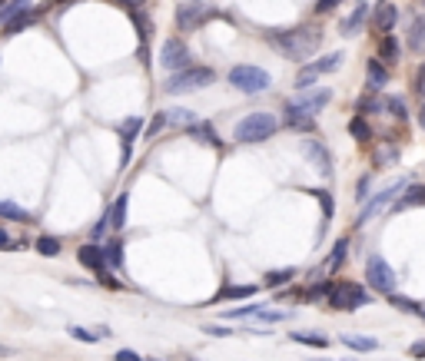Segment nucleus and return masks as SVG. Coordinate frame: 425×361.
<instances>
[{"label":"nucleus","mask_w":425,"mask_h":361,"mask_svg":"<svg viewBox=\"0 0 425 361\" xmlns=\"http://www.w3.org/2000/svg\"><path fill=\"white\" fill-rule=\"evenodd\" d=\"M266 40H270L272 50H276L282 60L306 63L319 50V43H322V27H319V23H306V27H296V30H270Z\"/></svg>","instance_id":"1"},{"label":"nucleus","mask_w":425,"mask_h":361,"mask_svg":"<svg viewBox=\"0 0 425 361\" xmlns=\"http://www.w3.org/2000/svg\"><path fill=\"white\" fill-rule=\"evenodd\" d=\"M280 133V120L272 113H250L232 126V140L236 143H266Z\"/></svg>","instance_id":"2"},{"label":"nucleus","mask_w":425,"mask_h":361,"mask_svg":"<svg viewBox=\"0 0 425 361\" xmlns=\"http://www.w3.org/2000/svg\"><path fill=\"white\" fill-rule=\"evenodd\" d=\"M216 83V73L210 67H190L180 70V73H170L163 80V93H193V90H203V86Z\"/></svg>","instance_id":"3"},{"label":"nucleus","mask_w":425,"mask_h":361,"mask_svg":"<svg viewBox=\"0 0 425 361\" xmlns=\"http://www.w3.org/2000/svg\"><path fill=\"white\" fill-rule=\"evenodd\" d=\"M226 80H230L232 90H240V93H266L272 86V76L266 73L262 67H252V63H240V67H232L230 73H226Z\"/></svg>","instance_id":"4"},{"label":"nucleus","mask_w":425,"mask_h":361,"mask_svg":"<svg viewBox=\"0 0 425 361\" xmlns=\"http://www.w3.org/2000/svg\"><path fill=\"white\" fill-rule=\"evenodd\" d=\"M366 286L376 288L379 295H392L396 292V272L382 256H369L366 258Z\"/></svg>","instance_id":"5"},{"label":"nucleus","mask_w":425,"mask_h":361,"mask_svg":"<svg viewBox=\"0 0 425 361\" xmlns=\"http://www.w3.org/2000/svg\"><path fill=\"white\" fill-rule=\"evenodd\" d=\"M329 305H332V308H339V312H352V308H362V305H369V292H366V288H359L356 282H332Z\"/></svg>","instance_id":"6"},{"label":"nucleus","mask_w":425,"mask_h":361,"mask_svg":"<svg viewBox=\"0 0 425 361\" xmlns=\"http://www.w3.org/2000/svg\"><path fill=\"white\" fill-rule=\"evenodd\" d=\"M212 14H216V10H212L210 4H203V0H186V4L176 7V27L183 30V33H193V30L203 27Z\"/></svg>","instance_id":"7"},{"label":"nucleus","mask_w":425,"mask_h":361,"mask_svg":"<svg viewBox=\"0 0 425 361\" xmlns=\"http://www.w3.org/2000/svg\"><path fill=\"white\" fill-rule=\"evenodd\" d=\"M342 67V53H326V57L319 60H309L306 67L299 70V76H296V90H312V83H316L322 73H332V70Z\"/></svg>","instance_id":"8"},{"label":"nucleus","mask_w":425,"mask_h":361,"mask_svg":"<svg viewBox=\"0 0 425 361\" xmlns=\"http://www.w3.org/2000/svg\"><path fill=\"white\" fill-rule=\"evenodd\" d=\"M160 67L166 70V73H180V70H190V50H186L183 40L170 37L163 43V50H160Z\"/></svg>","instance_id":"9"},{"label":"nucleus","mask_w":425,"mask_h":361,"mask_svg":"<svg viewBox=\"0 0 425 361\" xmlns=\"http://www.w3.org/2000/svg\"><path fill=\"white\" fill-rule=\"evenodd\" d=\"M77 262L83 268H90L93 276H103L106 268H110V262H106V252H103V246H97V242H87V246H80L77 248Z\"/></svg>","instance_id":"10"},{"label":"nucleus","mask_w":425,"mask_h":361,"mask_svg":"<svg viewBox=\"0 0 425 361\" xmlns=\"http://www.w3.org/2000/svg\"><path fill=\"white\" fill-rule=\"evenodd\" d=\"M329 100H332V90H329V86H319V90H302V96H296L292 103L299 106L302 113L316 116V113H322V110L329 106Z\"/></svg>","instance_id":"11"},{"label":"nucleus","mask_w":425,"mask_h":361,"mask_svg":"<svg viewBox=\"0 0 425 361\" xmlns=\"http://www.w3.org/2000/svg\"><path fill=\"white\" fill-rule=\"evenodd\" d=\"M282 123H286V130H292V133H312L316 130V116L302 113L299 106L292 103H282Z\"/></svg>","instance_id":"12"},{"label":"nucleus","mask_w":425,"mask_h":361,"mask_svg":"<svg viewBox=\"0 0 425 361\" xmlns=\"http://www.w3.org/2000/svg\"><path fill=\"white\" fill-rule=\"evenodd\" d=\"M302 152H306V159L316 166V172L322 176V179H329V176H332V156H329V150L319 143V140H306Z\"/></svg>","instance_id":"13"},{"label":"nucleus","mask_w":425,"mask_h":361,"mask_svg":"<svg viewBox=\"0 0 425 361\" xmlns=\"http://www.w3.org/2000/svg\"><path fill=\"white\" fill-rule=\"evenodd\" d=\"M406 182H409V179L396 182V186H392V189H386V192H379L376 199H369V202H366V209L359 212V219H356V226H366V222H369V219H372V216H379V212L386 209L389 202L396 199V196H399V189H402V186H406Z\"/></svg>","instance_id":"14"},{"label":"nucleus","mask_w":425,"mask_h":361,"mask_svg":"<svg viewBox=\"0 0 425 361\" xmlns=\"http://www.w3.org/2000/svg\"><path fill=\"white\" fill-rule=\"evenodd\" d=\"M396 23H399L396 4L382 0V4H376V7H372V27H376L382 37H386V33H392V30H396Z\"/></svg>","instance_id":"15"},{"label":"nucleus","mask_w":425,"mask_h":361,"mask_svg":"<svg viewBox=\"0 0 425 361\" xmlns=\"http://www.w3.org/2000/svg\"><path fill=\"white\" fill-rule=\"evenodd\" d=\"M126 202H130V196H126V192H120V196L113 199V206L106 209V216H110V226H113L116 236L126 229Z\"/></svg>","instance_id":"16"},{"label":"nucleus","mask_w":425,"mask_h":361,"mask_svg":"<svg viewBox=\"0 0 425 361\" xmlns=\"http://www.w3.org/2000/svg\"><path fill=\"white\" fill-rule=\"evenodd\" d=\"M339 342L346 345L349 352H356V355H366V352H379V342L376 338H369V335H342Z\"/></svg>","instance_id":"17"},{"label":"nucleus","mask_w":425,"mask_h":361,"mask_svg":"<svg viewBox=\"0 0 425 361\" xmlns=\"http://www.w3.org/2000/svg\"><path fill=\"white\" fill-rule=\"evenodd\" d=\"M366 17H369V7L362 4V0H359L356 10H352V14L342 20V27H339V30H342V37H352V33H359V27L366 23Z\"/></svg>","instance_id":"18"},{"label":"nucleus","mask_w":425,"mask_h":361,"mask_svg":"<svg viewBox=\"0 0 425 361\" xmlns=\"http://www.w3.org/2000/svg\"><path fill=\"white\" fill-rule=\"evenodd\" d=\"M290 342L296 345H306V348H329L332 345V338L322 332H290Z\"/></svg>","instance_id":"19"},{"label":"nucleus","mask_w":425,"mask_h":361,"mask_svg":"<svg viewBox=\"0 0 425 361\" xmlns=\"http://www.w3.org/2000/svg\"><path fill=\"white\" fill-rule=\"evenodd\" d=\"M412 206H425V186H419V182L402 192V199L396 202V212H406V209H412Z\"/></svg>","instance_id":"20"},{"label":"nucleus","mask_w":425,"mask_h":361,"mask_svg":"<svg viewBox=\"0 0 425 361\" xmlns=\"http://www.w3.org/2000/svg\"><path fill=\"white\" fill-rule=\"evenodd\" d=\"M256 292H260L256 286H226L222 292L212 295V302H232V298H252Z\"/></svg>","instance_id":"21"},{"label":"nucleus","mask_w":425,"mask_h":361,"mask_svg":"<svg viewBox=\"0 0 425 361\" xmlns=\"http://www.w3.org/2000/svg\"><path fill=\"white\" fill-rule=\"evenodd\" d=\"M379 60L386 63V67H392L399 60V40L392 37V33H386V37H379Z\"/></svg>","instance_id":"22"},{"label":"nucleus","mask_w":425,"mask_h":361,"mask_svg":"<svg viewBox=\"0 0 425 361\" xmlns=\"http://www.w3.org/2000/svg\"><path fill=\"white\" fill-rule=\"evenodd\" d=\"M366 73H369V86H376V90H382V86L389 83V67L382 63V60H369V67H366Z\"/></svg>","instance_id":"23"},{"label":"nucleus","mask_w":425,"mask_h":361,"mask_svg":"<svg viewBox=\"0 0 425 361\" xmlns=\"http://www.w3.org/2000/svg\"><path fill=\"white\" fill-rule=\"evenodd\" d=\"M409 47H412V53H425V17L409 23Z\"/></svg>","instance_id":"24"},{"label":"nucleus","mask_w":425,"mask_h":361,"mask_svg":"<svg viewBox=\"0 0 425 361\" xmlns=\"http://www.w3.org/2000/svg\"><path fill=\"white\" fill-rule=\"evenodd\" d=\"M389 298V305H392V308H399V312H409V315H422L425 308H422V302H416V298H406V295H386Z\"/></svg>","instance_id":"25"},{"label":"nucleus","mask_w":425,"mask_h":361,"mask_svg":"<svg viewBox=\"0 0 425 361\" xmlns=\"http://www.w3.org/2000/svg\"><path fill=\"white\" fill-rule=\"evenodd\" d=\"M166 123L170 126H196L200 120H196V113H190V110H183V106H176V110H166Z\"/></svg>","instance_id":"26"},{"label":"nucleus","mask_w":425,"mask_h":361,"mask_svg":"<svg viewBox=\"0 0 425 361\" xmlns=\"http://www.w3.org/2000/svg\"><path fill=\"white\" fill-rule=\"evenodd\" d=\"M349 133H352V140H359V143H369V140H372V126H369L366 116H352V120H349Z\"/></svg>","instance_id":"27"},{"label":"nucleus","mask_w":425,"mask_h":361,"mask_svg":"<svg viewBox=\"0 0 425 361\" xmlns=\"http://www.w3.org/2000/svg\"><path fill=\"white\" fill-rule=\"evenodd\" d=\"M186 133L193 136V140H200V143H206V146H220V136L212 133V126H210V123H203V120H200L196 126H190Z\"/></svg>","instance_id":"28"},{"label":"nucleus","mask_w":425,"mask_h":361,"mask_svg":"<svg viewBox=\"0 0 425 361\" xmlns=\"http://www.w3.org/2000/svg\"><path fill=\"white\" fill-rule=\"evenodd\" d=\"M103 252H106V262H110V268L123 266V239H120V236L110 239V242L103 246Z\"/></svg>","instance_id":"29"},{"label":"nucleus","mask_w":425,"mask_h":361,"mask_svg":"<svg viewBox=\"0 0 425 361\" xmlns=\"http://www.w3.org/2000/svg\"><path fill=\"white\" fill-rule=\"evenodd\" d=\"M0 219H14V222H30V212H24L17 202L0 199Z\"/></svg>","instance_id":"30"},{"label":"nucleus","mask_w":425,"mask_h":361,"mask_svg":"<svg viewBox=\"0 0 425 361\" xmlns=\"http://www.w3.org/2000/svg\"><path fill=\"white\" fill-rule=\"evenodd\" d=\"M346 252H349V242H346V239H339L336 248H332V252H329V258H326V268H329V272H336V268L346 262Z\"/></svg>","instance_id":"31"},{"label":"nucleus","mask_w":425,"mask_h":361,"mask_svg":"<svg viewBox=\"0 0 425 361\" xmlns=\"http://www.w3.org/2000/svg\"><path fill=\"white\" fill-rule=\"evenodd\" d=\"M37 17H40L37 10H34V14H30V10H27V14H20V17H14V20H10L7 27H4V33H10V37H14V33H20V30H27V27H30V23H34V20H37Z\"/></svg>","instance_id":"32"},{"label":"nucleus","mask_w":425,"mask_h":361,"mask_svg":"<svg viewBox=\"0 0 425 361\" xmlns=\"http://www.w3.org/2000/svg\"><path fill=\"white\" fill-rule=\"evenodd\" d=\"M292 278H296V272H292V268H280V272H266V286H270V288H280V286H290Z\"/></svg>","instance_id":"33"},{"label":"nucleus","mask_w":425,"mask_h":361,"mask_svg":"<svg viewBox=\"0 0 425 361\" xmlns=\"http://www.w3.org/2000/svg\"><path fill=\"white\" fill-rule=\"evenodd\" d=\"M140 126H143V120H140V116H130V120L120 126V133H123V140H126V152H130V143H133L136 133H140Z\"/></svg>","instance_id":"34"},{"label":"nucleus","mask_w":425,"mask_h":361,"mask_svg":"<svg viewBox=\"0 0 425 361\" xmlns=\"http://www.w3.org/2000/svg\"><path fill=\"white\" fill-rule=\"evenodd\" d=\"M252 322H262V325H272V322H290V315H286V312H276V308H260V312L252 315Z\"/></svg>","instance_id":"35"},{"label":"nucleus","mask_w":425,"mask_h":361,"mask_svg":"<svg viewBox=\"0 0 425 361\" xmlns=\"http://www.w3.org/2000/svg\"><path fill=\"white\" fill-rule=\"evenodd\" d=\"M67 332H70V338H77V342H83V345H97V338H100V332H90L83 325H70Z\"/></svg>","instance_id":"36"},{"label":"nucleus","mask_w":425,"mask_h":361,"mask_svg":"<svg viewBox=\"0 0 425 361\" xmlns=\"http://www.w3.org/2000/svg\"><path fill=\"white\" fill-rule=\"evenodd\" d=\"M37 252L40 256H60V242L53 236H40L37 239Z\"/></svg>","instance_id":"37"},{"label":"nucleus","mask_w":425,"mask_h":361,"mask_svg":"<svg viewBox=\"0 0 425 361\" xmlns=\"http://www.w3.org/2000/svg\"><path fill=\"white\" fill-rule=\"evenodd\" d=\"M386 110L396 116V120H406V116H409L406 100H402V96H389V100H386Z\"/></svg>","instance_id":"38"},{"label":"nucleus","mask_w":425,"mask_h":361,"mask_svg":"<svg viewBox=\"0 0 425 361\" xmlns=\"http://www.w3.org/2000/svg\"><path fill=\"white\" fill-rule=\"evenodd\" d=\"M133 23H136V33H140V40H150V33H153V23H150V17L146 14H133Z\"/></svg>","instance_id":"39"},{"label":"nucleus","mask_w":425,"mask_h":361,"mask_svg":"<svg viewBox=\"0 0 425 361\" xmlns=\"http://www.w3.org/2000/svg\"><path fill=\"white\" fill-rule=\"evenodd\" d=\"M262 305L260 302H252V305H242V308H232V312H226L222 318H252V315L260 312Z\"/></svg>","instance_id":"40"},{"label":"nucleus","mask_w":425,"mask_h":361,"mask_svg":"<svg viewBox=\"0 0 425 361\" xmlns=\"http://www.w3.org/2000/svg\"><path fill=\"white\" fill-rule=\"evenodd\" d=\"M163 126H170V123H166V113H156L153 120H150V126H146V140L160 136V133H163Z\"/></svg>","instance_id":"41"},{"label":"nucleus","mask_w":425,"mask_h":361,"mask_svg":"<svg viewBox=\"0 0 425 361\" xmlns=\"http://www.w3.org/2000/svg\"><path fill=\"white\" fill-rule=\"evenodd\" d=\"M30 10V0H14V4H7V10H4V17H7V23L14 17H20V14H27Z\"/></svg>","instance_id":"42"},{"label":"nucleus","mask_w":425,"mask_h":361,"mask_svg":"<svg viewBox=\"0 0 425 361\" xmlns=\"http://www.w3.org/2000/svg\"><path fill=\"white\" fill-rule=\"evenodd\" d=\"M392 162H396V146H386L376 152V166H392Z\"/></svg>","instance_id":"43"},{"label":"nucleus","mask_w":425,"mask_h":361,"mask_svg":"<svg viewBox=\"0 0 425 361\" xmlns=\"http://www.w3.org/2000/svg\"><path fill=\"white\" fill-rule=\"evenodd\" d=\"M106 226H110V216H103V219L97 222V226H93V232H90V242H97V246H100V239H103Z\"/></svg>","instance_id":"44"},{"label":"nucleus","mask_w":425,"mask_h":361,"mask_svg":"<svg viewBox=\"0 0 425 361\" xmlns=\"http://www.w3.org/2000/svg\"><path fill=\"white\" fill-rule=\"evenodd\" d=\"M316 196H319V202H322V216H332V212H336V202H332V199H329V192H316Z\"/></svg>","instance_id":"45"},{"label":"nucleus","mask_w":425,"mask_h":361,"mask_svg":"<svg viewBox=\"0 0 425 361\" xmlns=\"http://www.w3.org/2000/svg\"><path fill=\"white\" fill-rule=\"evenodd\" d=\"M100 282H103L110 292H120V288H123V282H120L116 276H110V272H103V276H100Z\"/></svg>","instance_id":"46"},{"label":"nucleus","mask_w":425,"mask_h":361,"mask_svg":"<svg viewBox=\"0 0 425 361\" xmlns=\"http://www.w3.org/2000/svg\"><path fill=\"white\" fill-rule=\"evenodd\" d=\"M10 248H20V242H14V239L0 229V252H10Z\"/></svg>","instance_id":"47"},{"label":"nucleus","mask_w":425,"mask_h":361,"mask_svg":"<svg viewBox=\"0 0 425 361\" xmlns=\"http://www.w3.org/2000/svg\"><path fill=\"white\" fill-rule=\"evenodd\" d=\"M113 361H143V358H140L136 352H130V348H120V352L113 355Z\"/></svg>","instance_id":"48"},{"label":"nucleus","mask_w":425,"mask_h":361,"mask_svg":"<svg viewBox=\"0 0 425 361\" xmlns=\"http://www.w3.org/2000/svg\"><path fill=\"white\" fill-rule=\"evenodd\" d=\"M342 0H319L316 4V14H329V10H336Z\"/></svg>","instance_id":"49"},{"label":"nucleus","mask_w":425,"mask_h":361,"mask_svg":"<svg viewBox=\"0 0 425 361\" xmlns=\"http://www.w3.org/2000/svg\"><path fill=\"white\" fill-rule=\"evenodd\" d=\"M369 196V179H359V186H356V199H366Z\"/></svg>","instance_id":"50"},{"label":"nucleus","mask_w":425,"mask_h":361,"mask_svg":"<svg viewBox=\"0 0 425 361\" xmlns=\"http://www.w3.org/2000/svg\"><path fill=\"white\" fill-rule=\"evenodd\" d=\"M206 332H210V335H220V338H222V335H230V328H226V325H206Z\"/></svg>","instance_id":"51"},{"label":"nucleus","mask_w":425,"mask_h":361,"mask_svg":"<svg viewBox=\"0 0 425 361\" xmlns=\"http://www.w3.org/2000/svg\"><path fill=\"white\" fill-rule=\"evenodd\" d=\"M409 352H412V358H425V345H412Z\"/></svg>","instance_id":"52"},{"label":"nucleus","mask_w":425,"mask_h":361,"mask_svg":"<svg viewBox=\"0 0 425 361\" xmlns=\"http://www.w3.org/2000/svg\"><path fill=\"white\" fill-rule=\"evenodd\" d=\"M10 355H14V348H10V345H4V342H0V358H10Z\"/></svg>","instance_id":"53"},{"label":"nucleus","mask_w":425,"mask_h":361,"mask_svg":"<svg viewBox=\"0 0 425 361\" xmlns=\"http://www.w3.org/2000/svg\"><path fill=\"white\" fill-rule=\"evenodd\" d=\"M419 123H422V130H425V103L419 106Z\"/></svg>","instance_id":"54"},{"label":"nucleus","mask_w":425,"mask_h":361,"mask_svg":"<svg viewBox=\"0 0 425 361\" xmlns=\"http://www.w3.org/2000/svg\"><path fill=\"white\" fill-rule=\"evenodd\" d=\"M57 4H60V7H63V4H77V0H57Z\"/></svg>","instance_id":"55"},{"label":"nucleus","mask_w":425,"mask_h":361,"mask_svg":"<svg viewBox=\"0 0 425 361\" xmlns=\"http://www.w3.org/2000/svg\"><path fill=\"white\" fill-rule=\"evenodd\" d=\"M123 4H140V0H123Z\"/></svg>","instance_id":"56"},{"label":"nucleus","mask_w":425,"mask_h":361,"mask_svg":"<svg viewBox=\"0 0 425 361\" xmlns=\"http://www.w3.org/2000/svg\"><path fill=\"white\" fill-rule=\"evenodd\" d=\"M143 361H163V358H143Z\"/></svg>","instance_id":"57"},{"label":"nucleus","mask_w":425,"mask_h":361,"mask_svg":"<svg viewBox=\"0 0 425 361\" xmlns=\"http://www.w3.org/2000/svg\"><path fill=\"white\" fill-rule=\"evenodd\" d=\"M419 318H422V322H425V312H422V315H419Z\"/></svg>","instance_id":"58"},{"label":"nucleus","mask_w":425,"mask_h":361,"mask_svg":"<svg viewBox=\"0 0 425 361\" xmlns=\"http://www.w3.org/2000/svg\"><path fill=\"white\" fill-rule=\"evenodd\" d=\"M0 7H4V0H0Z\"/></svg>","instance_id":"59"},{"label":"nucleus","mask_w":425,"mask_h":361,"mask_svg":"<svg viewBox=\"0 0 425 361\" xmlns=\"http://www.w3.org/2000/svg\"><path fill=\"white\" fill-rule=\"evenodd\" d=\"M329 361H336V358H329Z\"/></svg>","instance_id":"60"}]
</instances>
